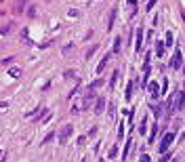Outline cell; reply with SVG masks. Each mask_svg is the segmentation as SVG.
I'll return each instance as SVG.
<instances>
[{
    "mask_svg": "<svg viewBox=\"0 0 185 162\" xmlns=\"http://www.w3.org/2000/svg\"><path fill=\"white\" fill-rule=\"evenodd\" d=\"M107 61H109V55H107V57H103V61L99 63V68H97V72H99V74H101V72L105 70V65H107Z\"/></svg>",
    "mask_w": 185,
    "mask_h": 162,
    "instance_id": "cell-10",
    "label": "cell"
},
{
    "mask_svg": "<svg viewBox=\"0 0 185 162\" xmlns=\"http://www.w3.org/2000/svg\"><path fill=\"white\" fill-rule=\"evenodd\" d=\"M28 0H17V6H15V13H21L23 11V4H25Z\"/></svg>",
    "mask_w": 185,
    "mask_h": 162,
    "instance_id": "cell-11",
    "label": "cell"
},
{
    "mask_svg": "<svg viewBox=\"0 0 185 162\" xmlns=\"http://www.w3.org/2000/svg\"><path fill=\"white\" fill-rule=\"evenodd\" d=\"M181 63H183V53H181V51L177 48V53L173 55V61H170V68H173V70H179V68H181Z\"/></svg>",
    "mask_w": 185,
    "mask_h": 162,
    "instance_id": "cell-3",
    "label": "cell"
},
{
    "mask_svg": "<svg viewBox=\"0 0 185 162\" xmlns=\"http://www.w3.org/2000/svg\"><path fill=\"white\" fill-rule=\"evenodd\" d=\"M103 110H105V99H103V97H99V99H97V103H95V114L99 116V114H103Z\"/></svg>",
    "mask_w": 185,
    "mask_h": 162,
    "instance_id": "cell-4",
    "label": "cell"
},
{
    "mask_svg": "<svg viewBox=\"0 0 185 162\" xmlns=\"http://www.w3.org/2000/svg\"><path fill=\"white\" fill-rule=\"evenodd\" d=\"M141 162H149V156H147V154H143V156H141Z\"/></svg>",
    "mask_w": 185,
    "mask_h": 162,
    "instance_id": "cell-18",
    "label": "cell"
},
{
    "mask_svg": "<svg viewBox=\"0 0 185 162\" xmlns=\"http://www.w3.org/2000/svg\"><path fill=\"white\" fill-rule=\"evenodd\" d=\"M0 4H2V0H0Z\"/></svg>",
    "mask_w": 185,
    "mask_h": 162,
    "instance_id": "cell-20",
    "label": "cell"
},
{
    "mask_svg": "<svg viewBox=\"0 0 185 162\" xmlns=\"http://www.w3.org/2000/svg\"><path fill=\"white\" fill-rule=\"evenodd\" d=\"M13 30V23H8V25H4V28H0V34H8Z\"/></svg>",
    "mask_w": 185,
    "mask_h": 162,
    "instance_id": "cell-14",
    "label": "cell"
},
{
    "mask_svg": "<svg viewBox=\"0 0 185 162\" xmlns=\"http://www.w3.org/2000/svg\"><path fill=\"white\" fill-rule=\"evenodd\" d=\"M173 141H175V133H166V135L162 137V141H160V152L164 154V152L168 150V145H170Z\"/></svg>",
    "mask_w": 185,
    "mask_h": 162,
    "instance_id": "cell-1",
    "label": "cell"
},
{
    "mask_svg": "<svg viewBox=\"0 0 185 162\" xmlns=\"http://www.w3.org/2000/svg\"><path fill=\"white\" fill-rule=\"evenodd\" d=\"M141 44H143V28L137 30V51L141 53Z\"/></svg>",
    "mask_w": 185,
    "mask_h": 162,
    "instance_id": "cell-6",
    "label": "cell"
},
{
    "mask_svg": "<svg viewBox=\"0 0 185 162\" xmlns=\"http://www.w3.org/2000/svg\"><path fill=\"white\" fill-rule=\"evenodd\" d=\"M114 17H116V8L112 11V15H109V21H107V30H112V25H114Z\"/></svg>",
    "mask_w": 185,
    "mask_h": 162,
    "instance_id": "cell-13",
    "label": "cell"
},
{
    "mask_svg": "<svg viewBox=\"0 0 185 162\" xmlns=\"http://www.w3.org/2000/svg\"><path fill=\"white\" fill-rule=\"evenodd\" d=\"M154 4H156V0H149V2H147V8H151Z\"/></svg>",
    "mask_w": 185,
    "mask_h": 162,
    "instance_id": "cell-19",
    "label": "cell"
},
{
    "mask_svg": "<svg viewBox=\"0 0 185 162\" xmlns=\"http://www.w3.org/2000/svg\"><path fill=\"white\" fill-rule=\"evenodd\" d=\"M92 93H95V88H89V93H86V97H84V107H89L92 101Z\"/></svg>",
    "mask_w": 185,
    "mask_h": 162,
    "instance_id": "cell-8",
    "label": "cell"
},
{
    "mask_svg": "<svg viewBox=\"0 0 185 162\" xmlns=\"http://www.w3.org/2000/svg\"><path fill=\"white\" fill-rule=\"evenodd\" d=\"M164 48H166V44H164L162 40L156 42V55H158V57H162V55H164Z\"/></svg>",
    "mask_w": 185,
    "mask_h": 162,
    "instance_id": "cell-5",
    "label": "cell"
},
{
    "mask_svg": "<svg viewBox=\"0 0 185 162\" xmlns=\"http://www.w3.org/2000/svg\"><path fill=\"white\" fill-rule=\"evenodd\" d=\"M19 74H21V72H19L17 68H13V70H11V76H19Z\"/></svg>",
    "mask_w": 185,
    "mask_h": 162,
    "instance_id": "cell-17",
    "label": "cell"
},
{
    "mask_svg": "<svg viewBox=\"0 0 185 162\" xmlns=\"http://www.w3.org/2000/svg\"><path fill=\"white\" fill-rule=\"evenodd\" d=\"M164 44H168V46L173 44V32H168V34H166V42H164Z\"/></svg>",
    "mask_w": 185,
    "mask_h": 162,
    "instance_id": "cell-15",
    "label": "cell"
},
{
    "mask_svg": "<svg viewBox=\"0 0 185 162\" xmlns=\"http://www.w3.org/2000/svg\"><path fill=\"white\" fill-rule=\"evenodd\" d=\"M149 91H151V97L158 99V93H160L158 91V82H149Z\"/></svg>",
    "mask_w": 185,
    "mask_h": 162,
    "instance_id": "cell-7",
    "label": "cell"
},
{
    "mask_svg": "<svg viewBox=\"0 0 185 162\" xmlns=\"http://www.w3.org/2000/svg\"><path fill=\"white\" fill-rule=\"evenodd\" d=\"M53 135H55V133H48V135H46V137H44V141H42V143H48V141L53 139Z\"/></svg>",
    "mask_w": 185,
    "mask_h": 162,
    "instance_id": "cell-16",
    "label": "cell"
},
{
    "mask_svg": "<svg viewBox=\"0 0 185 162\" xmlns=\"http://www.w3.org/2000/svg\"><path fill=\"white\" fill-rule=\"evenodd\" d=\"M72 131H74V126H72V124H65V126L61 128V133H59V143H65V141L70 139Z\"/></svg>",
    "mask_w": 185,
    "mask_h": 162,
    "instance_id": "cell-2",
    "label": "cell"
},
{
    "mask_svg": "<svg viewBox=\"0 0 185 162\" xmlns=\"http://www.w3.org/2000/svg\"><path fill=\"white\" fill-rule=\"evenodd\" d=\"M120 46H122V38H116V42H114V51H112V53L118 55V53H120Z\"/></svg>",
    "mask_w": 185,
    "mask_h": 162,
    "instance_id": "cell-9",
    "label": "cell"
},
{
    "mask_svg": "<svg viewBox=\"0 0 185 162\" xmlns=\"http://www.w3.org/2000/svg\"><path fill=\"white\" fill-rule=\"evenodd\" d=\"M168 160H170V152L166 150V152H164V154L160 156V160H158V162H168Z\"/></svg>",
    "mask_w": 185,
    "mask_h": 162,
    "instance_id": "cell-12",
    "label": "cell"
}]
</instances>
